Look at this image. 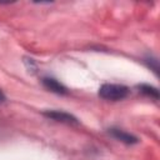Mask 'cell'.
Segmentation results:
<instances>
[{
    "mask_svg": "<svg viewBox=\"0 0 160 160\" xmlns=\"http://www.w3.org/2000/svg\"><path fill=\"white\" fill-rule=\"evenodd\" d=\"M46 118L49 119H52L55 121H60V122H64V124H69V125H78L79 124V120L69 114V112H65V111H60V110H46L42 112Z\"/></svg>",
    "mask_w": 160,
    "mask_h": 160,
    "instance_id": "cell-2",
    "label": "cell"
},
{
    "mask_svg": "<svg viewBox=\"0 0 160 160\" xmlns=\"http://www.w3.org/2000/svg\"><path fill=\"white\" fill-rule=\"evenodd\" d=\"M138 89H139V91H140L142 95L149 96V98H151V99L158 100L159 96H160L159 90H158L155 86H152V85H149V84H140V85H138Z\"/></svg>",
    "mask_w": 160,
    "mask_h": 160,
    "instance_id": "cell-5",
    "label": "cell"
},
{
    "mask_svg": "<svg viewBox=\"0 0 160 160\" xmlns=\"http://www.w3.org/2000/svg\"><path fill=\"white\" fill-rule=\"evenodd\" d=\"M42 85L51 92H55L58 95H68L69 90L65 85H62L61 82H59L56 79L52 78H42Z\"/></svg>",
    "mask_w": 160,
    "mask_h": 160,
    "instance_id": "cell-3",
    "label": "cell"
},
{
    "mask_svg": "<svg viewBox=\"0 0 160 160\" xmlns=\"http://www.w3.org/2000/svg\"><path fill=\"white\" fill-rule=\"evenodd\" d=\"M130 92V89L121 84H104L99 89V96L104 100L119 101L125 99Z\"/></svg>",
    "mask_w": 160,
    "mask_h": 160,
    "instance_id": "cell-1",
    "label": "cell"
},
{
    "mask_svg": "<svg viewBox=\"0 0 160 160\" xmlns=\"http://www.w3.org/2000/svg\"><path fill=\"white\" fill-rule=\"evenodd\" d=\"M5 99H6V98H5V95H4V92H2L1 90H0V102H2V101H5Z\"/></svg>",
    "mask_w": 160,
    "mask_h": 160,
    "instance_id": "cell-6",
    "label": "cell"
},
{
    "mask_svg": "<svg viewBox=\"0 0 160 160\" xmlns=\"http://www.w3.org/2000/svg\"><path fill=\"white\" fill-rule=\"evenodd\" d=\"M109 134L115 138L116 140L124 142V144H128V145H131V144H136L139 142V139L136 136H134L132 134H129L124 130H120V129H115V128H111L109 129Z\"/></svg>",
    "mask_w": 160,
    "mask_h": 160,
    "instance_id": "cell-4",
    "label": "cell"
}]
</instances>
